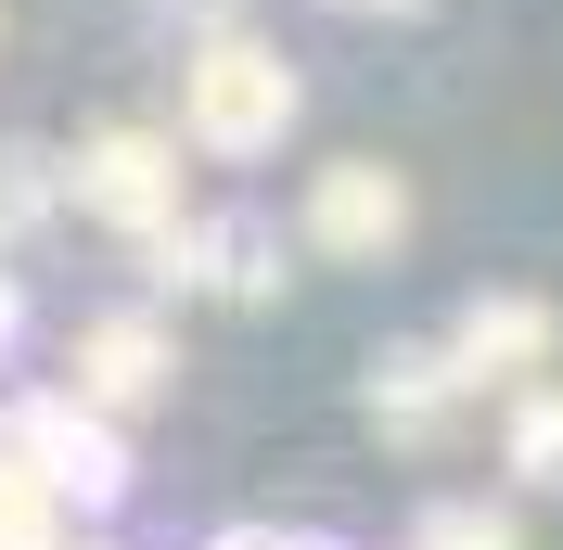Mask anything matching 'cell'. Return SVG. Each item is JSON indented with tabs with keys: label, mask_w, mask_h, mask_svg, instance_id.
I'll use <instances>...</instances> for the list:
<instances>
[{
	"label": "cell",
	"mask_w": 563,
	"mask_h": 550,
	"mask_svg": "<svg viewBox=\"0 0 563 550\" xmlns=\"http://www.w3.org/2000/svg\"><path fill=\"white\" fill-rule=\"evenodd\" d=\"M435 550H512V525H487V513H435Z\"/></svg>",
	"instance_id": "obj_6"
},
{
	"label": "cell",
	"mask_w": 563,
	"mask_h": 550,
	"mask_svg": "<svg viewBox=\"0 0 563 550\" xmlns=\"http://www.w3.org/2000/svg\"><path fill=\"white\" fill-rule=\"evenodd\" d=\"M77 179L103 193V218H115V231H167V154H154V141H103Z\"/></svg>",
	"instance_id": "obj_3"
},
{
	"label": "cell",
	"mask_w": 563,
	"mask_h": 550,
	"mask_svg": "<svg viewBox=\"0 0 563 550\" xmlns=\"http://www.w3.org/2000/svg\"><path fill=\"white\" fill-rule=\"evenodd\" d=\"M358 13H385V0H358ZM397 13H410V0H397Z\"/></svg>",
	"instance_id": "obj_7"
},
{
	"label": "cell",
	"mask_w": 563,
	"mask_h": 550,
	"mask_svg": "<svg viewBox=\"0 0 563 550\" xmlns=\"http://www.w3.org/2000/svg\"><path fill=\"white\" fill-rule=\"evenodd\" d=\"M308 243H333V256H372V243H397V179L385 167H333L308 206Z\"/></svg>",
	"instance_id": "obj_2"
},
{
	"label": "cell",
	"mask_w": 563,
	"mask_h": 550,
	"mask_svg": "<svg viewBox=\"0 0 563 550\" xmlns=\"http://www.w3.org/2000/svg\"><path fill=\"white\" fill-rule=\"evenodd\" d=\"M154 372H167V345H154V320H115V333L90 345V384H115V397H141Z\"/></svg>",
	"instance_id": "obj_4"
},
{
	"label": "cell",
	"mask_w": 563,
	"mask_h": 550,
	"mask_svg": "<svg viewBox=\"0 0 563 550\" xmlns=\"http://www.w3.org/2000/svg\"><path fill=\"white\" fill-rule=\"evenodd\" d=\"M282 65L256 52V38H218L206 65H192V141H218V154H256V141L282 129Z\"/></svg>",
	"instance_id": "obj_1"
},
{
	"label": "cell",
	"mask_w": 563,
	"mask_h": 550,
	"mask_svg": "<svg viewBox=\"0 0 563 550\" xmlns=\"http://www.w3.org/2000/svg\"><path fill=\"white\" fill-rule=\"evenodd\" d=\"M512 461H526V474H551V461H563V397H526V422H512Z\"/></svg>",
	"instance_id": "obj_5"
}]
</instances>
